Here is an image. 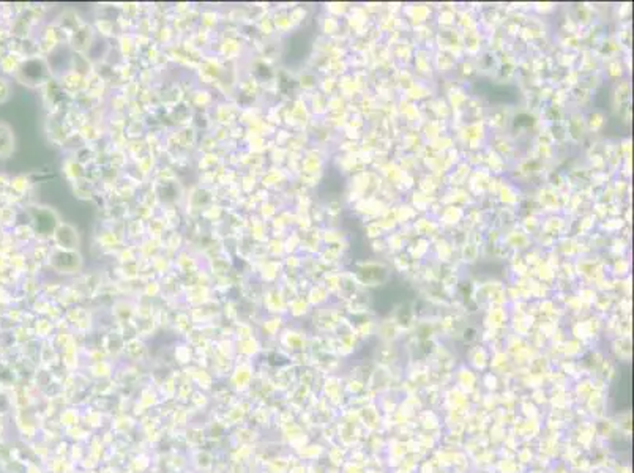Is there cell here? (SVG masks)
Returning <instances> with one entry per match:
<instances>
[{
	"label": "cell",
	"instance_id": "1",
	"mask_svg": "<svg viewBox=\"0 0 634 473\" xmlns=\"http://www.w3.org/2000/svg\"><path fill=\"white\" fill-rule=\"evenodd\" d=\"M15 147L13 133L5 124H0V158H8Z\"/></svg>",
	"mask_w": 634,
	"mask_h": 473
},
{
	"label": "cell",
	"instance_id": "2",
	"mask_svg": "<svg viewBox=\"0 0 634 473\" xmlns=\"http://www.w3.org/2000/svg\"><path fill=\"white\" fill-rule=\"evenodd\" d=\"M8 95H10V86H8V82L2 79V77H0V103H3L5 99L8 98Z\"/></svg>",
	"mask_w": 634,
	"mask_h": 473
}]
</instances>
